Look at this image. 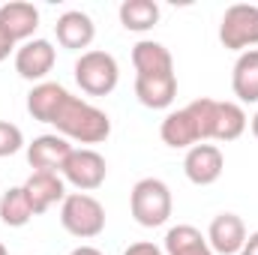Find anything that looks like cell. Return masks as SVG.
I'll return each mask as SVG.
<instances>
[{
	"mask_svg": "<svg viewBox=\"0 0 258 255\" xmlns=\"http://www.w3.org/2000/svg\"><path fill=\"white\" fill-rule=\"evenodd\" d=\"M54 36H57L60 48L84 54V48H90V42L96 39V24H93V18L87 12L66 9L63 15L57 18V24H54Z\"/></svg>",
	"mask_w": 258,
	"mask_h": 255,
	"instance_id": "10",
	"label": "cell"
},
{
	"mask_svg": "<svg viewBox=\"0 0 258 255\" xmlns=\"http://www.w3.org/2000/svg\"><path fill=\"white\" fill-rule=\"evenodd\" d=\"M0 255H9L6 252V246H3V240H0Z\"/></svg>",
	"mask_w": 258,
	"mask_h": 255,
	"instance_id": "30",
	"label": "cell"
},
{
	"mask_svg": "<svg viewBox=\"0 0 258 255\" xmlns=\"http://www.w3.org/2000/svg\"><path fill=\"white\" fill-rule=\"evenodd\" d=\"M240 255H258V231H252V234H246V243H243V249H240Z\"/></svg>",
	"mask_w": 258,
	"mask_h": 255,
	"instance_id": "27",
	"label": "cell"
},
{
	"mask_svg": "<svg viewBox=\"0 0 258 255\" xmlns=\"http://www.w3.org/2000/svg\"><path fill=\"white\" fill-rule=\"evenodd\" d=\"M249 129H252V135L258 138V111L252 114V117H249Z\"/></svg>",
	"mask_w": 258,
	"mask_h": 255,
	"instance_id": "29",
	"label": "cell"
},
{
	"mask_svg": "<svg viewBox=\"0 0 258 255\" xmlns=\"http://www.w3.org/2000/svg\"><path fill=\"white\" fill-rule=\"evenodd\" d=\"M33 216L36 213L30 207V198H27L24 186H9L0 195V222L6 228H24Z\"/></svg>",
	"mask_w": 258,
	"mask_h": 255,
	"instance_id": "21",
	"label": "cell"
},
{
	"mask_svg": "<svg viewBox=\"0 0 258 255\" xmlns=\"http://www.w3.org/2000/svg\"><path fill=\"white\" fill-rule=\"evenodd\" d=\"M222 171H225V156L216 144L201 141V144L189 147L183 156V174L195 186H213L222 177Z\"/></svg>",
	"mask_w": 258,
	"mask_h": 255,
	"instance_id": "8",
	"label": "cell"
},
{
	"mask_svg": "<svg viewBox=\"0 0 258 255\" xmlns=\"http://www.w3.org/2000/svg\"><path fill=\"white\" fill-rule=\"evenodd\" d=\"M165 255H213L210 243H207V234H201L195 225H171L165 231V243H162Z\"/></svg>",
	"mask_w": 258,
	"mask_h": 255,
	"instance_id": "19",
	"label": "cell"
},
{
	"mask_svg": "<svg viewBox=\"0 0 258 255\" xmlns=\"http://www.w3.org/2000/svg\"><path fill=\"white\" fill-rule=\"evenodd\" d=\"M72 72H75V84L87 96H108L117 87V81H120V66L114 60V54H108L102 48L84 51L75 60Z\"/></svg>",
	"mask_w": 258,
	"mask_h": 255,
	"instance_id": "4",
	"label": "cell"
},
{
	"mask_svg": "<svg viewBox=\"0 0 258 255\" xmlns=\"http://www.w3.org/2000/svg\"><path fill=\"white\" fill-rule=\"evenodd\" d=\"M66 96H69V90H66L60 81H39L27 93V111H30L33 120L51 123L57 117V111H60Z\"/></svg>",
	"mask_w": 258,
	"mask_h": 255,
	"instance_id": "15",
	"label": "cell"
},
{
	"mask_svg": "<svg viewBox=\"0 0 258 255\" xmlns=\"http://www.w3.org/2000/svg\"><path fill=\"white\" fill-rule=\"evenodd\" d=\"M21 186L27 192L30 207H33L36 216L45 213V210H51L54 204H63V198L69 195L66 192V180L60 174H51V171H33Z\"/></svg>",
	"mask_w": 258,
	"mask_h": 255,
	"instance_id": "13",
	"label": "cell"
},
{
	"mask_svg": "<svg viewBox=\"0 0 258 255\" xmlns=\"http://www.w3.org/2000/svg\"><path fill=\"white\" fill-rule=\"evenodd\" d=\"M129 210H132V219L141 228H159L174 213V195H171L165 180L141 177L129 192Z\"/></svg>",
	"mask_w": 258,
	"mask_h": 255,
	"instance_id": "2",
	"label": "cell"
},
{
	"mask_svg": "<svg viewBox=\"0 0 258 255\" xmlns=\"http://www.w3.org/2000/svg\"><path fill=\"white\" fill-rule=\"evenodd\" d=\"M123 255H165V249L150 243V240H138V243H129L123 249Z\"/></svg>",
	"mask_w": 258,
	"mask_h": 255,
	"instance_id": "25",
	"label": "cell"
},
{
	"mask_svg": "<svg viewBox=\"0 0 258 255\" xmlns=\"http://www.w3.org/2000/svg\"><path fill=\"white\" fill-rule=\"evenodd\" d=\"M15 48H18V42H15V39L3 30V24H0V63H3L9 54H15Z\"/></svg>",
	"mask_w": 258,
	"mask_h": 255,
	"instance_id": "26",
	"label": "cell"
},
{
	"mask_svg": "<svg viewBox=\"0 0 258 255\" xmlns=\"http://www.w3.org/2000/svg\"><path fill=\"white\" fill-rule=\"evenodd\" d=\"M135 96L144 108L150 111H162L171 108V102L177 99V75L174 72H162V75H135Z\"/></svg>",
	"mask_w": 258,
	"mask_h": 255,
	"instance_id": "12",
	"label": "cell"
},
{
	"mask_svg": "<svg viewBox=\"0 0 258 255\" xmlns=\"http://www.w3.org/2000/svg\"><path fill=\"white\" fill-rule=\"evenodd\" d=\"M24 147H27V144H24L21 126H15V123H9V120H0V159L15 156V153L24 150Z\"/></svg>",
	"mask_w": 258,
	"mask_h": 255,
	"instance_id": "24",
	"label": "cell"
},
{
	"mask_svg": "<svg viewBox=\"0 0 258 255\" xmlns=\"http://www.w3.org/2000/svg\"><path fill=\"white\" fill-rule=\"evenodd\" d=\"M246 126H249V117L240 102H219L213 141H237L246 132Z\"/></svg>",
	"mask_w": 258,
	"mask_h": 255,
	"instance_id": "22",
	"label": "cell"
},
{
	"mask_svg": "<svg viewBox=\"0 0 258 255\" xmlns=\"http://www.w3.org/2000/svg\"><path fill=\"white\" fill-rule=\"evenodd\" d=\"M0 24L15 42H27L39 30V9L27 0H9L0 6Z\"/></svg>",
	"mask_w": 258,
	"mask_h": 255,
	"instance_id": "14",
	"label": "cell"
},
{
	"mask_svg": "<svg viewBox=\"0 0 258 255\" xmlns=\"http://www.w3.org/2000/svg\"><path fill=\"white\" fill-rule=\"evenodd\" d=\"M207 243L213 255H240L246 243V225L237 213H216L207 228Z\"/></svg>",
	"mask_w": 258,
	"mask_h": 255,
	"instance_id": "11",
	"label": "cell"
},
{
	"mask_svg": "<svg viewBox=\"0 0 258 255\" xmlns=\"http://www.w3.org/2000/svg\"><path fill=\"white\" fill-rule=\"evenodd\" d=\"M231 90L240 105L258 102V48L237 54L234 69H231Z\"/></svg>",
	"mask_w": 258,
	"mask_h": 255,
	"instance_id": "17",
	"label": "cell"
},
{
	"mask_svg": "<svg viewBox=\"0 0 258 255\" xmlns=\"http://www.w3.org/2000/svg\"><path fill=\"white\" fill-rule=\"evenodd\" d=\"M159 138L165 147L171 150H189L195 144H201L198 138V126H195L192 114L186 108H177V111H168L162 126H159Z\"/></svg>",
	"mask_w": 258,
	"mask_h": 255,
	"instance_id": "16",
	"label": "cell"
},
{
	"mask_svg": "<svg viewBox=\"0 0 258 255\" xmlns=\"http://www.w3.org/2000/svg\"><path fill=\"white\" fill-rule=\"evenodd\" d=\"M12 60H15V72H18L24 81L39 84V81L48 78V72H51L54 63H57V48L51 45V39L33 36V39L21 42V45L15 48Z\"/></svg>",
	"mask_w": 258,
	"mask_h": 255,
	"instance_id": "7",
	"label": "cell"
},
{
	"mask_svg": "<svg viewBox=\"0 0 258 255\" xmlns=\"http://www.w3.org/2000/svg\"><path fill=\"white\" fill-rule=\"evenodd\" d=\"M51 126L57 129V135H63L66 141H78V144H102L111 135V117L96 108L93 102L81 99V96H66L57 117L51 120Z\"/></svg>",
	"mask_w": 258,
	"mask_h": 255,
	"instance_id": "1",
	"label": "cell"
},
{
	"mask_svg": "<svg viewBox=\"0 0 258 255\" xmlns=\"http://www.w3.org/2000/svg\"><path fill=\"white\" fill-rule=\"evenodd\" d=\"M27 162L33 171H51V174H60L72 153V141H66L63 135L57 132H45V135H36L27 147Z\"/></svg>",
	"mask_w": 258,
	"mask_h": 255,
	"instance_id": "9",
	"label": "cell"
},
{
	"mask_svg": "<svg viewBox=\"0 0 258 255\" xmlns=\"http://www.w3.org/2000/svg\"><path fill=\"white\" fill-rule=\"evenodd\" d=\"M219 42L228 51H252L258 45V6L255 3H234L225 9L219 21Z\"/></svg>",
	"mask_w": 258,
	"mask_h": 255,
	"instance_id": "5",
	"label": "cell"
},
{
	"mask_svg": "<svg viewBox=\"0 0 258 255\" xmlns=\"http://www.w3.org/2000/svg\"><path fill=\"white\" fill-rule=\"evenodd\" d=\"M69 255H105L102 249H96V246H90V243H81V246H75Z\"/></svg>",
	"mask_w": 258,
	"mask_h": 255,
	"instance_id": "28",
	"label": "cell"
},
{
	"mask_svg": "<svg viewBox=\"0 0 258 255\" xmlns=\"http://www.w3.org/2000/svg\"><path fill=\"white\" fill-rule=\"evenodd\" d=\"M120 24L132 33H147L159 24V3L156 0H123L120 9Z\"/></svg>",
	"mask_w": 258,
	"mask_h": 255,
	"instance_id": "20",
	"label": "cell"
},
{
	"mask_svg": "<svg viewBox=\"0 0 258 255\" xmlns=\"http://www.w3.org/2000/svg\"><path fill=\"white\" fill-rule=\"evenodd\" d=\"M69 186H75L78 192H93L99 189L108 177V162L99 150L93 147H72L69 159H66L63 171H60Z\"/></svg>",
	"mask_w": 258,
	"mask_h": 255,
	"instance_id": "6",
	"label": "cell"
},
{
	"mask_svg": "<svg viewBox=\"0 0 258 255\" xmlns=\"http://www.w3.org/2000/svg\"><path fill=\"white\" fill-rule=\"evenodd\" d=\"M60 225L78 240H93L105 231V207L90 192H69L60 204Z\"/></svg>",
	"mask_w": 258,
	"mask_h": 255,
	"instance_id": "3",
	"label": "cell"
},
{
	"mask_svg": "<svg viewBox=\"0 0 258 255\" xmlns=\"http://www.w3.org/2000/svg\"><path fill=\"white\" fill-rule=\"evenodd\" d=\"M186 111L192 114L195 126H198V138H201V141H213L219 102H216V99H210V96H201V99H192V102L186 105Z\"/></svg>",
	"mask_w": 258,
	"mask_h": 255,
	"instance_id": "23",
	"label": "cell"
},
{
	"mask_svg": "<svg viewBox=\"0 0 258 255\" xmlns=\"http://www.w3.org/2000/svg\"><path fill=\"white\" fill-rule=\"evenodd\" d=\"M132 66L135 75H162V72H174V57L162 42L138 39L132 45Z\"/></svg>",
	"mask_w": 258,
	"mask_h": 255,
	"instance_id": "18",
	"label": "cell"
}]
</instances>
